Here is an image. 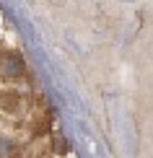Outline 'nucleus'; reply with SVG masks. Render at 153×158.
Segmentation results:
<instances>
[{"label":"nucleus","instance_id":"nucleus-1","mask_svg":"<svg viewBox=\"0 0 153 158\" xmlns=\"http://www.w3.org/2000/svg\"><path fill=\"white\" fill-rule=\"evenodd\" d=\"M21 73H23V62L16 52H8L0 57V75L3 78H21Z\"/></svg>","mask_w":153,"mask_h":158}]
</instances>
